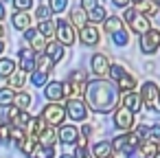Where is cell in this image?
Instances as JSON below:
<instances>
[{"label":"cell","instance_id":"cell-1","mask_svg":"<svg viewBox=\"0 0 160 158\" xmlns=\"http://www.w3.org/2000/svg\"><path fill=\"white\" fill-rule=\"evenodd\" d=\"M83 99H86L83 101L86 108H90L92 112L110 114L118 105V88L110 79H94L90 84H86Z\"/></svg>","mask_w":160,"mask_h":158},{"label":"cell","instance_id":"cell-2","mask_svg":"<svg viewBox=\"0 0 160 158\" xmlns=\"http://www.w3.org/2000/svg\"><path fill=\"white\" fill-rule=\"evenodd\" d=\"M140 143L142 140H140V136L136 132H123V134H118V136H114L110 140V149H112L114 158H127L138 149Z\"/></svg>","mask_w":160,"mask_h":158},{"label":"cell","instance_id":"cell-3","mask_svg":"<svg viewBox=\"0 0 160 158\" xmlns=\"http://www.w3.org/2000/svg\"><path fill=\"white\" fill-rule=\"evenodd\" d=\"M140 101L145 103L147 110H153L158 108V101H160V86L156 81H145L142 88H140Z\"/></svg>","mask_w":160,"mask_h":158},{"label":"cell","instance_id":"cell-4","mask_svg":"<svg viewBox=\"0 0 160 158\" xmlns=\"http://www.w3.org/2000/svg\"><path fill=\"white\" fill-rule=\"evenodd\" d=\"M40 116L46 121V125L57 127V125H64V121H66V110H64L62 103H46Z\"/></svg>","mask_w":160,"mask_h":158},{"label":"cell","instance_id":"cell-5","mask_svg":"<svg viewBox=\"0 0 160 158\" xmlns=\"http://www.w3.org/2000/svg\"><path fill=\"white\" fill-rule=\"evenodd\" d=\"M55 38H57V42H59L62 46H70V44H75V40H77V31L70 27V22L57 20V22H55Z\"/></svg>","mask_w":160,"mask_h":158},{"label":"cell","instance_id":"cell-6","mask_svg":"<svg viewBox=\"0 0 160 158\" xmlns=\"http://www.w3.org/2000/svg\"><path fill=\"white\" fill-rule=\"evenodd\" d=\"M134 125H136L134 112H129L127 108L118 105V108L114 110V127H118V130H123V132H132Z\"/></svg>","mask_w":160,"mask_h":158},{"label":"cell","instance_id":"cell-7","mask_svg":"<svg viewBox=\"0 0 160 158\" xmlns=\"http://www.w3.org/2000/svg\"><path fill=\"white\" fill-rule=\"evenodd\" d=\"M138 44H140V51L145 55H153L160 48V31L158 29H149L147 33L140 35V42Z\"/></svg>","mask_w":160,"mask_h":158},{"label":"cell","instance_id":"cell-8","mask_svg":"<svg viewBox=\"0 0 160 158\" xmlns=\"http://www.w3.org/2000/svg\"><path fill=\"white\" fill-rule=\"evenodd\" d=\"M64 110H66V116L70 121H86V116H88V108L81 99H68Z\"/></svg>","mask_w":160,"mask_h":158},{"label":"cell","instance_id":"cell-9","mask_svg":"<svg viewBox=\"0 0 160 158\" xmlns=\"http://www.w3.org/2000/svg\"><path fill=\"white\" fill-rule=\"evenodd\" d=\"M22 35H24V40L29 42V48H31L35 55H42V53H44V48H46V44H48V42H46V38H44V35H40V33H38V29H27Z\"/></svg>","mask_w":160,"mask_h":158},{"label":"cell","instance_id":"cell-10","mask_svg":"<svg viewBox=\"0 0 160 158\" xmlns=\"http://www.w3.org/2000/svg\"><path fill=\"white\" fill-rule=\"evenodd\" d=\"M77 38H79V42H81L83 46H97V44H99V40H101V33H99V29H97V27L86 24V27L77 33Z\"/></svg>","mask_w":160,"mask_h":158},{"label":"cell","instance_id":"cell-11","mask_svg":"<svg viewBox=\"0 0 160 158\" xmlns=\"http://www.w3.org/2000/svg\"><path fill=\"white\" fill-rule=\"evenodd\" d=\"M90 68H92V73H94L99 79H103V75H108V70H110V59H108V55L94 53V55L90 57Z\"/></svg>","mask_w":160,"mask_h":158},{"label":"cell","instance_id":"cell-12","mask_svg":"<svg viewBox=\"0 0 160 158\" xmlns=\"http://www.w3.org/2000/svg\"><path fill=\"white\" fill-rule=\"evenodd\" d=\"M18 59H20V70L22 73H33L35 70V53L29 46H22L18 51Z\"/></svg>","mask_w":160,"mask_h":158},{"label":"cell","instance_id":"cell-13","mask_svg":"<svg viewBox=\"0 0 160 158\" xmlns=\"http://www.w3.org/2000/svg\"><path fill=\"white\" fill-rule=\"evenodd\" d=\"M118 103H121L123 108H127L129 112H134V114L142 110L140 94H136V92H121V99H118Z\"/></svg>","mask_w":160,"mask_h":158},{"label":"cell","instance_id":"cell-14","mask_svg":"<svg viewBox=\"0 0 160 158\" xmlns=\"http://www.w3.org/2000/svg\"><path fill=\"white\" fill-rule=\"evenodd\" d=\"M44 97L51 101V103H59L64 99V84L62 81H48L44 86Z\"/></svg>","mask_w":160,"mask_h":158},{"label":"cell","instance_id":"cell-15","mask_svg":"<svg viewBox=\"0 0 160 158\" xmlns=\"http://www.w3.org/2000/svg\"><path fill=\"white\" fill-rule=\"evenodd\" d=\"M134 9H136L138 16H145V18H151V16L160 13V5L153 3V0H140V3L134 5Z\"/></svg>","mask_w":160,"mask_h":158},{"label":"cell","instance_id":"cell-16","mask_svg":"<svg viewBox=\"0 0 160 158\" xmlns=\"http://www.w3.org/2000/svg\"><path fill=\"white\" fill-rule=\"evenodd\" d=\"M79 136V130L75 125H59V132H57V138L64 143V145H75Z\"/></svg>","mask_w":160,"mask_h":158},{"label":"cell","instance_id":"cell-17","mask_svg":"<svg viewBox=\"0 0 160 158\" xmlns=\"http://www.w3.org/2000/svg\"><path fill=\"white\" fill-rule=\"evenodd\" d=\"M55 143H57V127L46 125V127L40 132V136H38V145H42V147H53Z\"/></svg>","mask_w":160,"mask_h":158},{"label":"cell","instance_id":"cell-18","mask_svg":"<svg viewBox=\"0 0 160 158\" xmlns=\"http://www.w3.org/2000/svg\"><path fill=\"white\" fill-rule=\"evenodd\" d=\"M68 18H70V27H72L75 31H77V29L81 31V29H83V27L88 24V16H86V13H83V11L79 9V7H72V9H70V16H68Z\"/></svg>","mask_w":160,"mask_h":158},{"label":"cell","instance_id":"cell-19","mask_svg":"<svg viewBox=\"0 0 160 158\" xmlns=\"http://www.w3.org/2000/svg\"><path fill=\"white\" fill-rule=\"evenodd\" d=\"M64 53H66V48H64L59 42H48V44H46V48H44V55H48L55 64L64 59Z\"/></svg>","mask_w":160,"mask_h":158},{"label":"cell","instance_id":"cell-20","mask_svg":"<svg viewBox=\"0 0 160 158\" xmlns=\"http://www.w3.org/2000/svg\"><path fill=\"white\" fill-rule=\"evenodd\" d=\"M27 84V73H22L20 68H16V73L11 75V77H7V88H11L13 92L16 90H20L22 92V86Z\"/></svg>","mask_w":160,"mask_h":158},{"label":"cell","instance_id":"cell-21","mask_svg":"<svg viewBox=\"0 0 160 158\" xmlns=\"http://www.w3.org/2000/svg\"><path fill=\"white\" fill-rule=\"evenodd\" d=\"M11 22H13V29H18V31H27V29H31V16L29 13H22V11H16L13 16H11Z\"/></svg>","mask_w":160,"mask_h":158},{"label":"cell","instance_id":"cell-22","mask_svg":"<svg viewBox=\"0 0 160 158\" xmlns=\"http://www.w3.org/2000/svg\"><path fill=\"white\" fill-rule=\"evenodd\" d=\"M129 29H132L134 33L142 35V33H147V31L151 29V22H149V18H145V16H138V13H136V18L129 22Z\"/></svg>","mask_w":160,"mask_h":158},{"label":"cell","instance_id":"cell-23","mask_svg":"<svg viewBox=\"0 0 160 158\" xmlns=\"http://www.w3.org/2000/svg\"><path fill=\"white\" fill-rule=\"evenodd\" d=\"M44 127H46V121H44L42 116H31V121H29V125H27L24 132H27L29 136H35V138H38Z\"/></svg>","mask_w":160,"mask_h":158},{"label":"cell","instance_id":"cell-24","mask_svg":"<svg viewBox=\"0 0 160 158\" xmlns=\"http://www.w3.org/2000/svg\"><path fill=\"white\" fill-rule=\"evenodd\" d=\"M158 149H160V145L153 143V140H149V138H145V140L138 145V151H140L142 158H153V156L158 154Z\"/></svg>","mask_w":160,"mask_h":158},{"label":"cell","instance_id":"cell-25","mask_svg":"<svg viewBox=\"0 0 160 158\" xmlns=\"http://www.w3.org/2000/svg\"><path fill=\"white\" fill-rule=\"evenodd\" d=\"M35 147H38V138H35V136H29V134L18 143V149H20L24 156H29V158H31V154L35 151Z\"/></svg>","mask_w":160,"mask_h":158},{"label":"cell","instance_id":"cell-26","mask_svg":"<svg viewBox=\"0 0 160 158\" xmlns=\"http://www.w3.org/2000/svg\"><path fill=\"white\" fill-rule=\"evenodd\" d=\"M103 31H105V33H110V35H114V33L123 31V20H121L118 16H110V18L103 22Z\"/></svg>","mask_w":160,"mask_h":158},{"label":"cell","instance_id":"cell-27","mask_svg":"<svg viewBox=\"0 0 160 158\" xmlns=\"http://www.w3.org/2000/svg\"><path fill=\"white\" fill-rule=\"evenodd\" d=\"M116 88H118V92H134V88H136V79H134V75L125 73V75L116 81Z\"/></svg>","mask_w":160,"mask_h":158},{"label":"cell","instance_id":"cell-28","mask_svg":"<svg viewBox=\"0 0 160 158\" xmlns=\"http://www.w3.org/2000/svg\"><path fill=\"white\" fill-rule=\"evenodd\" d=\"M55 68V62L48 57V55H35V70H42V73H51Z\"/></svg>","mask_w":160,"mask_h":158},{"label":"cell","instance_id":"cell-29","mask_svg":"<svg viewBox=\"0 0 160 158\" xmlns=\"http://www.w3.org/2000/svg\"><path fill=\"white\" fill-rule=\"evenodd\" d=\"M13 73H16V62L9 59V57H0V77L7 79V77H11Z\"/></svg>","mask_w":160,"mask_h":158},{"label":"cell","instance_id":"cell-30","mask_svg":"<svg viewBox=\"0 0 160 158\" xmlns=\"http://www.w3.org/2000/svg\"><path fill=\"white\" fill-rule=\"evenodd\" d=\"M108 20V11L103 9V7H94L90 13H88V24H99V22H105Z\"/></svg>","mask_w":160,"mask_h":158},{"label":"cell","instance_id":"cell-31","mask_svg":"<svg viewBox=\"0 0 160 158\" xmlns=\"http://www.w3.org/2000/svg\"><path fill=\"white\" fill-rule=\"evenodd\" d=\"M38 33H40V35H44L46 40H51V38H55V22H51V20H44V22H38Z\"/></svg>","mask_w":160,"mask_h":158},{"label":"cell","instance_id":"cell-32","mask_svg":"<svg viewBox=\"0 0 160 158\" xmlns=\"http://www.w3.org/2000/svg\"><path fill=\"white\" fill-rule=\"evenodd\" d=\"M13 105H16L18 110H22V112H27V110H29V105H31V94H29V92H16V99H13Z\"/></svg>","mask_w":160,"mask_h":158},{"label":"cell","instance_id":"cell-33","mask_svg":"<svg viewBox=\"0 0 160 158\" xmlns=\"http://www.w3.org/2000/svg\"><path fill=\"white\" fill-rule=\"evenodd\" d=\"M16 99V92L11 88H0V108H11Z\"/></svg>","mask_w":160,"mask_h":158},{"label":"cell","instance_id":"cell-34","mask_svg":"<svg viewBox=\"0 0 160 158\" xmlns=\"http://www.w3.org/2000/svg\"><path fill=\"white\" fill-rule=\"evenodd\" d=\"M112 149H110V140H99L94 147H92V156H97V158H103V156H108Z\"/></svg>","mask_w":160,"mask_h":158},{"label":"cell","instance_id":"cell-35","mask_svg":"<svg viewBox=\"0 0 160 158\" xmlns=\"http://www.w3.org/2000/svg\"><path fill=\"white\" fill-rule=\"evenodd\" d=\"M31 84H33L35 88H40V86H46V84H48V73L33 70V73H31Z\"/></svg>","mask_w":160,"mask_h":158},{"label":"cell","instance_id":"cell-36","mask_svg":"<svg viewBox=\"0 0 160 158\" xmlns=\"http://www.w3.org/2000/svg\"><path fill=\"white\" fill-rule=\"evenodd\" d=\"M9 138H11V125L2 119L0 121V145H7Z\"/></svg>","mask_w":160,"mask_h":158},{"label":"cell","instance_id":"cell-37","mask_svg":"<svg viewBox=\"0 0 160 158\" xmlns=\"http://www.w3.org/2000/svg\"><path fill=\"white\" fill-rule=\"evenodd\" d=\"M108 73H110V81H114V84H116V81H118L127 70H125L121 64H110V70H108Z\"/></svg>","mask_w":160,"mask_h":158},{"label":"cell","instance_id":"cell-38","mask_svg":"<svg viewBox=\"0 0 160 158\" xmlns=\"http://www.w3.org/2000/svg\"><path fill=\"white\" fill-rule=\"evenodd\" d=\"M53 156H55L53 147H42V145H38L35 151L31 154V158H53Z\"/></svg>","mask_w":160,"mask_h":158},{"label":"cell","instance_id":"cell-39","mask_svg":"<svg viewBox=\"0 0 160 158\" xmlns=\"http://www.w3.org/2000/svg\"><path fill=\"white\" fill-rule=\"evenodd\" d=\"M68 7V0H48V9L51 13H62Z\"/></svg>","mask_w":160,"mask_h":158},{"label":"cell","instance_id":"cell-40","mask_svg":"<svg viewBox=\"0 0 160 158\" xmlns=\"http://www.w3.org/2000/svg\"><path fill=\"white\" fill-rule=\"evenodd\" d=\"M112 42H114L116 46H127V44H129V33L123 29V31H118V33L112 35Z\"/></svg>","mask_w":160,"mask_h":158},{"label":"cell","instance_id":"cell-41","mask_svg":"<svg viewBox=\"0 0 160 158\" xmlns=\"http://www.w3.org/2000/svg\"><path fill=\"white\" fill-rule=\"evenodd\" d=\"M48 16H51V9H48L46 5H38V9H35V18H38V22L48 20Z\"/></svg>","mask_w":160,"mask_h":158},{"label":"cell","instance_id":"cell-42","mask_svg":"<svg viewBox=\"0 0 160 158\" xmlns=\"http://www.w3.org/2000/svg\"><path fill=\"white\" fill-rule=\"evenodd\" d=\"M29 121H31V114H29V112H20V116H18L16 123H11V125H16V127H20V130H27Z\"/></svg>","mask_w":160,"mask_h":158},{"label":"cell","instance_id":"cell-43","mask_svg":"<svg viewBox=\"0 0 160 158\" xmlns=\"http://www.w3.org/2000/svg\"><path fill=\"white\" fill-rule=\"evenodd\" d=\"M13 7H16V11L27 13V11L33 7V0H13Z\"/></svg>","mask_w":160,"mask_h":158},{"label":"cell","instance_id":"cell-44","mask_svg":"<svg viewBox=\"0 0 160 158\" xmlns=\"http://www.w3.org/2000/svg\"><path fill=\"white\" fill-rule=\"evenodd\" d=\"M147 138H149V140H153V143H160V123H156V125H151V127H149Z\"/></svg>","mask_w":160,"mask_h":158},{"label":"cell","instance_id":"cell-45","mask_svg":"<svg viewBox=\"0 0 160 158\" xmlns=\"http://www.w3.org/2000/svg\"><path fill=\"white\" fill-rule=\"evenodd\" d=\"M134 18H136V9H134V7H127V9L123 11V16H121V20H123V22H127V24H129Z\"/></svg>","mask_w":160,"mask_h":158},{"label":"cell","instance_id":"cell-46","mask_svg":"<svg viewBox=\"0 0 160 158\" xmlns=\"http://www.w3.org/2000/svg\"><path fill=\"white\" fill-rule=\"evenodd\" d=\"M94 7H99V5H97V0H81V7H79V9H81L83 13H90Z\"/></svg>","mask_w":160,"mask_h":158},{"label":"cell","instance_id":"cell-47","mask_svg":"<svg viewBox=\"0 0 160 158\" xmlns=\"http://www.w3.org/2000/svg\"><path fill=\"white\" fill-rule=\"evenodd\" d=\"M75 147H77V151H86V149H88V138L79 134L77 140H75Z\"/></svg>","mask_w":160,"mask_h":158},{"label":"cell","instance_id":"cell-48","mask_svg":"<svg viewBox=\"0 0 160 158\" xmlns=\"http://www.w3.org/2000/svg\"><path fill=\"white\" fill-rule=\"evenodd\" d=\"M92 132H94V130H92V125H90V123H83V127H81V132H79V134L88 138V136H92Z\"/></svg>","mask_w":160,"mask_h":158},{"label":"cell","instance_id":"cell-49","mask_svg":"<svg viewBox=\"0 0 160 158\" xmlns=\"http://www.w3.org/2000/svg\"><path fill=\"white\" fill-rule=\"evenodd\" d=\"M112 3H114L116 7H123V9H127V7H132V0H112Z\"/></svg>","mask_w":160,"mask_h":158},{"label":"cell","instance_id":"cell-50","mask_svg":"<svg viewBox=\"0 0 160 158\" xmlns=\"http://www.w3.org/2000/svg\"><path fill=\"white\" fill-rule=\"evenodd\" d=\"M75 158H94V156H92V151H90V149H86V151H77V154H75Z\"/></svg>","mask_w":160,"mask_h":158},{"label":"cell","instance_id":"cell-51","mask_svg":"<svg viewBox=\"0 0 160 158\" xmlns=\"http://www.w3.org/2000/svg\"><path fill=\"white\" fill-rule=\"evenodd\" d=\"M5 16H7V9H5L2 3H0V20H5Z\"/></svg>","mask_w":160,"mask_h":158},{"label":"cell","instance_id":"cell-52","mask_svg":"<svg viewBox=\"0 0 160 158\" xmlns=\"http://www.w3.org/2000/svg\"><path fill=\"white\" fill-rule=\"evenodd\" d=\"M2 51H5V40H0V55H2Z\"/></svg>","mask_w":160,"mask_h":158},{"label":"cell","instance_id":"cell-53","mask_svg":"<svg viewBox=\"0 0 160 158\" xmlns=\"http://www.w3.org/2000/svg\"><path fill=\"white\" fill-rule=\"evenodd\" d=\"M59 158H75V154H62Z\"/></svg>","mask_w":160,"mask_h":158},{"label":"cell","instance_id":"cell-54","mask_svg":"<svg viewBox=\"0 0 160 158\" xmlns=\"http://www.w3.org/2000/svg\"><path fill=\"white\" fill-rule=\"evenodd\" d=\"M2 33H5V29H2V24H0V40H2Z\"/></svg>","mask_w":160,"mask_h":158},{"label":"cell","instance_id":"cell-55","mask_svg":"<svg viewBox=\"0 0 160 158\" xmlns=\"http://www.w3.org/2000/svg\"><path fill=\"white\" fill-rule=\"evenodd\" d=\"M103 158H114V156H112V151H110V154H108V156H103Z\"/></svg>","mask_w":160,"mask_h":158},{"label":"cell","instance_id":"cell-56","mask_svg":"<svg viewBox=\"0 0 160 158\" xmlns=\"http://www.w3.org/2000/svg\"><path fill=\"white\" fill-rule=\"evenodd\" d=\"M156 112H160V101H158V108H156Z\"/></svg>","mask_w":160,"mask_h":158},{"label":"cell","instance_id":"cell-57","mask_svg":"<svg viewBox=\"0 0 160 158\" xmlns=\"http://www.w3.org/2000/svg\"><path fill=\"white\" fill-rule=\"evenodd\" d=\"M153 158H160V149H158V154H156V156H153Z\"/></svg>","mask_w":160,"mask_h":158},{"label":"cell","instance_id":"cell-58","mask_svg":"<svg viewBox=\"0 0 160 158\" xmlns=\"http://www.w3.org/2000/svg\"><path fill=\"white\" fill-rule=\"evenodd\" d=\"M132 3H134V5H136V3H140V0H132Z\"/></svg>","mask_w":160,"mask_h":158}]
</instances>
